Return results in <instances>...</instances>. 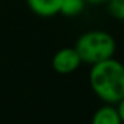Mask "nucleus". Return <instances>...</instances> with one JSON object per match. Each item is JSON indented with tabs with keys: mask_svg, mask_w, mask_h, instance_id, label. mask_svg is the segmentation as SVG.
Listing matches in <instances>:
<instances>
[{
	"mask_svg": "<svg viewBox=\"0 0 124 124\" xmlns=\"http://www.w3.org/2000/svg\"><path fill=\"white\" fill-rule=\"evenodd\" d=\"M62 0H26L28 7L40 17H52L61 12Z\"/></svg>",
	"mask_w": 124,
	"mask_h": 124,
	"instance_id": "obj_4",
	"label": "nucleus"
},
{
	"mask_svg": "<svg viewBox=\"0 0 124 124\" xmlns=\"http://www.w3.org/2000/svg\"><path fill=\"white\" fill-rule=\"evenodd\" d=\"M85 4H87L85 0H62L59 13L66 17H75L84 12Z\"/></svg>",
	"mask_w": 124,
	"mask_h": 124,
	"instance_id": "obj_6",
	"label": "nucleus"
},
{
	"mask_svg": "<svg viewBox=\"0 0 124 124\" xmlns=\"http://www.w3.org/2000/svg\"><path fill=\"white\" fill-rule=\"evenodd\" d=\"M107 9L114 19L124 20V0H108Z\"/></svg>",
	"mask_w": 124,
	"mask_h": 124,
	"instance_id": "obj_7",
	"label": "nucleus"
},
{
	"mask_svg": "<svg viewBox=\"0 0 124 124\" xmlns=\"http://www.w3.org/2000/svg\"><path fill=\"white\" fill-rule=\"evenodd\" d=\"M91 124H123L117 107L114 104H105L94 113Z\"/></svg>",
	"mask_w": 124,
	"mask_h": 124,
	"instance_id": "obj_5",
	"label": "nucleus"
},
{
	"mask_svg": "<svg viewBox=\"0 0 124 124\" xmlns=\"http://www.w3.org/2000/svg\"><path fill=\"white\" fill-rule=\"evenodd\" d=\"M81 58V61L88 65L114 58L117 43L111 33L105 31H88L82 33L74 46Z\"/></svg>",
	"mask_w": 124,
	"mask_h": 124,
	"instance_id": "obj_2",
	"label": "nucleus"
},
{
	"mask_svg": "<svg viewBox=\"0 0 124 124\" xmlns=\"http://www.w3.org/2000/svg\"><path fill=\"white\" fill-rule=\"evenodd\" d=\"M81 63L82 61L75 48H62L52 58V68L61 75L75 72Z\"/></svg>",
	"mask_w": 124,
	"mask_h": 124,
	"instance_id": "obj_3",
	"label": "nucleus"
},
{
	"mask_svg": "<svg viewBox=\"0 0 124 124\" xmlns=\"http://www.w3.org/2000/svg\"><path fill=\"white\" fill-rule=\"evenodd\" d=\"M116 105H117V110H118L120 118H121V121H123V124H124V98L121 100V101H118Z\"/></svg>",
	"mask_w": 124,
	"mask_h": 124,
	"instance_id": "obj_8",
	"label": "nucleus"
},
{
	"mask_svg": "<svg viewBox=\"0 0 124 124\" xmlns=\"http://www.w3.org/2000/svg\"><path fill=\"white\" fill-rule=\"evenodd\" d=\"M87 3H90V4H102V3H107L108 0H85Z\"/></svg>",
	"mask_w": 124,
	"mask_h": 124,
	"instance_id": "obj_9",
	"label": "nucleus"
},
{
	"mask_svg": "<svg viewBox=\"0 0 124 124\" xmlns=\"http://www.w3.org/2000/svg\"><path fill=\"white\" fill-rule=\"evenodd\" d=\"M90 85L102 102L116 105L124 98V65L114 58L91 65Z\"/></svg>",
	"mask_w": 124,
	"mask_h": 124,
	"instance_id": "obj_1",
	"label": "nucleus"
}]
</instances>
